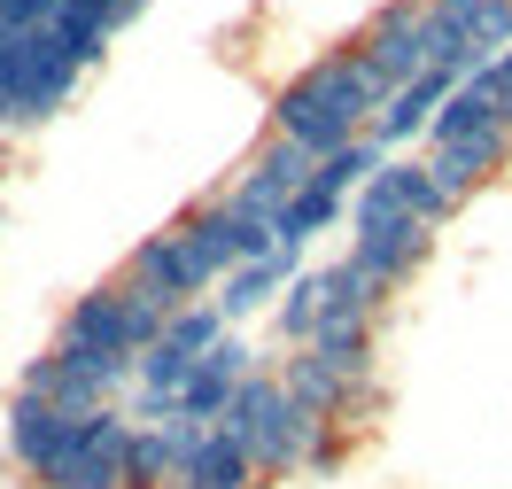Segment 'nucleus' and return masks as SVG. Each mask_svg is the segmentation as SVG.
Listing matches in <instances>:
<instances>
[{
    "label": "nucleus",
    "instance_id": "nucleus-1",
    "mask_svg": "<svg viewBox=\"0 0 512 489\" xmlns=\"http://www.w3.org/2000/svg\"><path fill=\"white\" fill-rule=\"evenodd\" d=\"M381 117V86H373V70L357 63V47H326L311 70H295L288 86L272 94L264 109V125L295 140L303 156H334V148H350L357 132Z\"/></svg>",
    "mask_w": 512,
    "mask_h": 489
},
{
    "label": "nucleus",
    "instance_id": "nucleus-2",
    "mask_svg": "<svg viewBox=\"0 0 512 489\" xmlns=\"http://www.w3.org/2000/svg\"><path fill=\"white\" fill-rule=\"evenodd\" d=\"M218 427L249 451L256 489H264V482H295V474H303V458H311V443H319L326 420H311V412L280 389V373H272V365H256L249 381L233 389V404H225Z\"/></svg>",
    "mask_w": 512,
    "mask_h": 489
},
{
    "label": "nucleus",
    "instance_id": "nucleus-3",
    "mask_svg": "<svg viewBox=\"0 0 512 489\" xmlns=\"http://www.w3.org/2000/svg\"><path fill=\"white\" fill-rule=\"evenodd\" d=\"M272 373H280V389H288L311 420L350 427V435H373V420H381V404H388L381 373H342V365H326L319 350H280Z\"/></svg>",
    "mask_w": 512,
    "mask_h": 489
},
{
    "label": "nucleus",
    "instance_id": "nucleus-4",
    "mask_svg": "<svg viewBox=\"0 0 512 489\" xmlns=\"http://www.w3.org/2000/svg\"><path fill=\"white\" fill-rule=\"evenodd\" d=\"M435 257V226H419V218H388V210H350V264L365 280H381L388 295L412 288L419 272Z\"/></svg>",
    "mask_w": 512,
    "mask_h": 489
},
{
    "label": "nucleus",
    "instance_id": "nucleus-5",
    "mask_svg": "<svg viewBox=\"0 0 512 489\" xmlns=\"http://www.w3.org/2000/svg\"><path fill=\"white\" fill-rule=\"evenodd\" d=\"M350 47H357V63L373 70L381 101L396 94V86H412L419 70H427V16H419V0H388V8H373V24H365Z\"/></svg>",
    "mask_w": 512,
    "mask_h": 489
},
{
    "label": "nucleus",
    "instance_id": "nucleus-6",
    "mask_svg": "<svg viewBox=\"0 0 512 489\" xmlns=\"http://www.w3.org/2000/svg\"><path fill=\"white\" fill-rule=\"evenodd\" d=\"M311 171H319V156H303L295 140H280V132H264V140H256V156L241 163V171H233V187H225V202L272 226V218H280V210H288V202L303 195V179H311Z\"/></svg>",
    "mask_w": 512,
    "mask_h": 489
},
{
    "label": "nucleus",
    "instance_id": "nucleus-7",
    "mask_svg": "<svg viewBox=\"0 0 512 489\" xmlns=\"http://www.w3.org/2000/svg\"><path fill=\"white\" fill-rule=\"evenodd\" d=\"M78 435H86V412L39 404V396H16V404H8V458H16V474L32 489H47V474L78 451Z\"/></svg>",
    "mask_w": 512,
    "mask_h": 489
},
{
    "label": "nucleus",
    "instance_id": "nucleus-8",
    "mask_svg": "<svg viewBox=\"0 0 512 489\" xmlns=\"http://www.w3.org/2000/svg\"><path fill=\"white\" fill-rule=\"evenodd\" d=\"M117 280H125L132 295H148L156 311H187V303H202V295H210V272L179 249V233H171V226L148 233V241L125 257V272H117Z\"/></svg>",
    "mask_w": 512,
    "mask_h": 489
},
{
    "label": "nucleus",
    "instance_id": "nucleus-9",
    "mask_svg": "<svg viewBox=\"0 0 512 489\" xmlns=\"http://www.w3.org/2000/svg\"><path fill=\"white\" fill-rule=\"evenodd\" d=\"M350 210H388V218H419V226L443 233L450 218H458V202L435 187V171H427V156H388L365 187H357Z\"/></svg>",
    "mask_w": 512,
    "mask_h": 489
},
{
    "label": "nucleus",
    "instance_id": "nucleus-10",
    "mask_svg": "<svg viewBox=\"0 0 512 489\" xmlns=\"http://www.w3.org/2000/svg\"><path fill=\"white\" fill-rule=\"evenodd\" d=\"M256 365H264V358H256L249 342H241V334H225L218 350H210V358L187 373V389L171 396V427H218L225 404H233V389L249 381Z\"/></svg>",
    "mask_w": 512,
    "mask_h": 489
},
{
    "label": "nucleus",
    "instance_id": "nucleus-11",
    "mask_svg": "<svg viewBox=\"0 0 512 489\" xmlns=\"http://www.w3.org/2000/svg\"><path fill=\"white\" fill-rule=\"evenodd\" d=\"M125 451H132V420L125 404H101L86 412V435H78V451L47 474V489H125Z\"/></svg>",
    "mask_w": 512,
    "mask_h": 489
},
{
    "label": "nucleus",
    "instance_id": "nucleus-12",
    "mask_svg": "<svg viewBox=\"0 0 512 489\" xmlns=\"http://www.w3.org/2000/svg\"><path fill=\"white\" fill-rule=\"evenodd\" d=\"M16 396L63 404V412H101V404H117V396H125V381H109V373H94V365H78V358H63V350L47 342L39 358H24V373H16Z\"/></svg>",
    "mask_w": 512,
    "mask_h": 489
},
{
    "label": "nucleus",
    "instance_id": "nucleus-13",
    "mask_svg": "<svg viewBox=\"0 0 512 489\" xmlns=\"http://www.w3.org/2000/svg\"><path fill=\"white\" fill-rule=\"evenodd\" d=\"M241 226H249V210H233L225 195H210V202H187L179 218H171V233H179V249H187L202 272H210V288H218L233 264H249L241 257Z\"/></svg>",
    "mask_w": 512,
    "mask_h": 489
},
{
    "label": "nucleus",
    "instance_id": "nucleus-14",
    "mask_svg": "<svg viewBox=\"0 0 512 489\" xmlns=\"http://www.w3.org/2000/svg\"><path fill=\"white\" fill-rule=\"evenodd\" d=\"M450 86H466V78H458V70H443V63H427L412 78V86H396V94L381 101V117H373V140H381V156H396V148H404V140H427V125H435V109H443L450 101Z\"/></svg>",
    "mask_w": 512,
    "mask_h": 489
},
{
    "label": "nucleus",
    "instance_id": "nucleus-15",
    "mask_svg": "<svg viewBox=\"0 0 512 489\" xmlns=\"http://www.w3.org/2000/svg\"><path fill=\"white\" fill-rule=\"evenodd\" d=\"M427 171H435V187H443L458 210L489 187V179H505L512 171V132H481V140H450V148H427Z\"/></svg>",
    "mask_w": 512,
    "mask_h": 489
},
{
    "label": "nucleus",
    "instance_id": "nucleus-16",
    "mask_svg": "<svg viewBox=\"0 0 512 489\" xmlns=\"http://www.w3.org/2000/svg\"><path fill=\"white\" fill-rule=\"evenodd\" d=\"M295 272H303V257L272 241V257H256V264H233V272H225L218 288H210V303L225 311V326H241V319H256L264 303H280V288H288Z\"/></svg>",
    "mask_w": 512,
    "mask_h": 489
},
{
    "label": "nucleus",
    "instance_id": "nucleus-17",
    "mask_svg": "<svg viewBox=\"0 0 512 489\" xmlns=\"http://www.w3.org/2000/svg\"><path fill=\"white\" fill-rule=\"evenodd\" d=\"M171 489H256V466L225 427H187V451H179V482Z\"/></svg>",
    "mask_w": 512,
    "mask_h": 489
},
{
    "label": "nucleus",
    "instance_id": "nucleus-18",
    "mask_svg": "<svg viewBox=\"0 0 512 489\" xmlns=\"http://www.w3.org/2000/svg\"><path fill=\"white\" fill-rule=\"evenodd\" d=\"M342 218H350V195H334V187H319V179H303V195H295L288 210L272 218V241L303 257V249H311L319 233H334V226H342Z\"/></svg>",
    "mask_w": 512,
    "mask_h": 489
},
{
    "label": "nucleus",
    "instance_id": "nucleus-19",
    "mask_svg": "<svg viewBox=\"0 0 512 489\" xmlns=\"http://www.w3.org/2000/svg\"><path fill=\"white\" fill-rule=\"evenodd\" d=\"M481 132H505V109L497 94L466 78V86H450V101L435 109V125H427V148H450V140H481Z\"/></svg>",
    "mask_w": 512,
    "mask_h": 489
},
{
    "label": "nucleus",
    "instance_id": "nucleus-20",
    "mask_svg": "<svg viewBox=\"0 0 512 489\" xmlns=\"http://www.w3.org/2000/svg\"><path fill=\"white\" fill-rule=\"evenodd\" d=\"M179 451H187V427H132L125 489H171L179 482Z\"/></svg>",
    "mask_w": 512,
    "mask_h": 489
},
{
    "label": "nucleus",
    "instance_id": "nucleus-21",
    "mask_svg": "<svg viewBox=\"0 0 512 489\" xmlns=\"http://www.w3.org/2000/svg\"><path fill=\"white\" fill-rule=\"evenodd\" d=\"M319 311H326V280H319V264H303L288 288H280V303H272V326H280V342H288V350H303V342L319 334Z\"/></svg>",
    "mask_w": 512,
    "mask_h": 489
},
{
    "label": "nucleus",
    "instance_id": "nucleus-22",
    "mask_svg": "<svg viewBox=\"0 0 512 489\" xmlns=\"http://www.w3.org/2000/svg\"><path fill=\"white\" fill-rule=\"evenodd\" d=\"M225 334H233V326H225V311H218V303H210V295H202V303H187V311H171V319H163V342H171V350H187V358H210V350H218Z\"/></svg>",
    "mask_w": 512,
    "mask_h": 489
},
{
    "label": "nucleus",
    "instance_id": "nucleus-23",
    "mask_svg": "<svg viewBox=\"0 0 512 489\" xmlns=\"http://www.w3.org/2000/svg\"><path fill=\"white\" fill-rule=\"evenodd\" d=\"M381 140H373V132H357L350 148H334V156H319V171H311V179H319V187H334V195H350V187H365V179H373V171H381Z\"/></svg>",
    "mask_w": 512,
    "mask_h": 489
},
{
    "label": "nucleus",
    "instance_id": "nucleus-24",
    "mask_svg": "<svg viewBox=\"0 0 512 489\" xmlns=\"http://www.w3.org/2000/svg\"><path fill=\"white\" fill-rule=\"evenodd\" d=\"M357 443H365V435H350V427H319V443H311V458H303V474H342V466H350L357 458Z\"/></svg>",
    "mask_w": 512,
    "mask_h": 489
}]
</instances>
